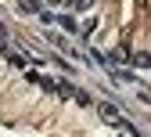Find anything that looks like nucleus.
Listing matches in <instances>:
<instances>
[{
  "label": "nucleus",
  "instance_id": "obj_1",
  "mask_svg": "<svg viewBox=\"0 0 151 137\" xmlns=\"http://www.w3.org/2000/svg\"><path fill=\"white\" fill-rule=\"evenodd\" d=\"M97 112H101V119H108L111 126H119V123H122L119 108H115V105H108V101H101V105H97Z\"/></svg>",
  "mask_w": 151,
  "mask_h": 137
},
{
  "label": "nucleus",
  "instance_id": "obj_2",
  "mask_svg": "<svg viewBox=\"0 0 151 137\" xmlns=\"http://www.w3.org/2000/svg\"><path fill=\"white\" fill-rule=\"evenodd\" d=\"M54 22H58L61 29H68V33H76V18H72V14H58Z\"/></svg>",
  "mask_w": 151,
  "mask_h": 137
}]
</instances>
